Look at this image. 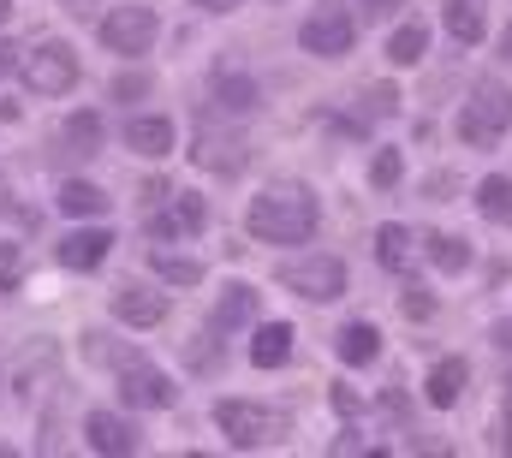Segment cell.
Listing matches in <instances>:
<instances>
[{"instance_id": "obj_1", "label": "cell", "mask_w": 512, "mask_h": 458, "mask_svg": "<svg viewBox=\"0 0 512 458\" xmlns=\"http://www.w3.org/2000/svg\"><path fill=\"white\" fill-rule=\"evenodd\" d=\"M316 221L322 215L304 185H268L262 197H251V215H245L251 238H262V244H310Z\"/></svg>"}, {"instance_id": "obj_2", "label": "cell", "mask_w": 512, "mask_h": 458, "mask_svg": "<svg viewBox=\"0 0 512 458\" xmlns=\"http://www.w3.org/2000/svg\"><path fill=\"white\" fill-rule=\"evenodd\" d=\"M507 131H512V90L501 78H483V84L471 90V102L459 108V137H465L471 149H495Z\"/></svg>"}, {"instance_id": "obj_3", "label": "cell", "mask_w": 512, "mask_h": 458, "mask_svg": "<svg viewBox=\"0 0 512 458\" xmlns=\"http://www.w3.org/2000/svg\"><path fill=\"white\" fill-rule=\"evenodd\" d=\"M215 423H221V435L233 441V447H274L280 435H286V417L280 411H268V405H251V399H221L215 405Z\"/></svg>"}, {"instance_id": "obj_4", "label": "cell", "mask_w": 512, "mask_h": 458, "mask_svg": "<svg viewBox=\"0 0 512 458\" xmlns=\"http://www.w3.org/2000/svg\"><path fill=\"white\" fill-rule=\"evenodd\" d=\"M280 286L310 298V304H334V298H346V262L340 256H298L280 268Z\"/></svg>"}, {"instance_id": "obj_5", "label": "cell", "mask_w": 512, "mask_h": 458, "mask_svg": "<svg viewBox=\"0 0 512 458\" xmlns=\"http://www.w3.org/2000/svg\"><path fill=\"white\" fill-rule=\"evenodd\" d=\"M18 72H24V84H30L36 96H66V90L78 84V54H72L66 42H36Z\"/></svg>"}, {"instance_id": "obj_6", "label": "cell", "mask_w": 512, "mask_h": 458, "mask_svg": "<svg viewBox=\"0 0 512 458\" xmlns=\"http://www.w3.org/2000/svg\"><path fill=\"white\" fill-rule=\"evenodd\" d=\"M120 399H126L131 411H167V405L179 399V387H173L161 369H149V363L131 357L126 369H120Z\"/></svg>"}, {"instance_id": "obj_7", "label": "cell", "mask_w": 512, "mask_h": 458, "mask_svg": "<svg viewBox=\"0 0 512 458\" xmlns=\"http://www.w3.org/2000/svg\"><path fill=\"white\" fill-rule=\"evenodd\" d=\"M102 42H108L114 54H149V42H155V12H149V6H114V12L102 18Z\"/></svg>"}, {"instance_id": "obj_8", "label": "cell", "mask_w": 512, "mask_h": 458, "mask_svg": "<svg viewBox=\"0 0 512 458\" xmlns=\"http://www.w3.org/2000/svg\"><path fill=\"white\" fill-rule=\"evenodd\" d=\"M298 42H304L310 54H322V60H340V54H352V42H358V24H352L346 12H316V18L298 30Z\"/></svg>"}, {"instance_id": "obj_9", "label": "cell", "mask_w": 512, "mask_h": 458, "mask_svg": "<svg viewBox=\"0 0 512 458\" xmlns=\"http://www.w3.org/2000/svg\"><path fill=\"white\" fill-rule=\"evenodd\" d=\"M465 387H471V369H465V357H441V363L429 369V381H423V399H429L435 411H453V405L465 399Z\"/></svg>"}, {"instance_id": "obj_10", "label": "cell", "mask_w": 512, "mask_h": 458, "mask_svg": "<svg viewBox=\"0 0 512 458\" xmlns=\"http://www.w3.org/2000/svg\"><path fill=\"white\" fill-rule=\"evenodd\" d=\"M84 435H90L96 453H108V458L137 453V429H131L126 417H114V411H90V417H84Z\"/></svg>"}, {"instance_id": "obj_11", "label": "cell", "mask_w": 512, "mask_h": 458, "mask_svg": "<svg viewBox=\"0 0 512 458\" xmlns=\"http://www.w3.org/2000/svg\"><path fill=\"white\" fill-rule=\"evenodd\" d=\"M108 250H114V232H102V227H84V232H66V238H60V262L78 268V274L102 268Z\"/></svg>"}, {"instance_id": "obj_12", "label": "cell", "mask_w": 512, "mask_h": 458, "mask_svg": "<svg viewBox=\"0 0 512 458\" xmlns=\"http://www.w3.org/2000/svg\"><path fill=\"white\" fill-rule=\"evenodd\" d=\"M114 316L131 322V328H155V322H167V298L149 292V286H120L114 292Z\"/></svg>"}, {"instance_id": "obj_13", "label": "cell", "mask_w": 512, "mask_h": 458, "mask_svg": "<svg viewBox=\"0 0 512 458\" xmlns=\"http://www.w3.org/2000/svg\"><path fill=\"white\" fill-rule=\"evenodd\" d=\"M203 221H209L203 197H173V203L149 221V232H155V238H191V232H203Z\"/></svg>"}, {"instance_id": "obj_14", "label": "cell", "mask_w": 512, "mask_h": 458, "mask_svg": "<svg viewBox=\"0 0 512 458\" xmlns=\"http://www.w3.org/2000/svg\"><path fill=\"white\" fill-rule=\"evenodd\" d=\"M334 351H340V363L364 369V363H376V357H382V328H376V322H346V328H340V340H334Z\"/></svg>"}, {"instance_id": "obj_15", "label": "cell", "mask_w": 512, "mask_h": 458, "mask_svg": "<svg viewBox=\"0 0 512 458\" xmlns=\"http://www.w3.org/2000/svg\"><path fill=\"white\" fill-rule=\"evenodd\" d=\"M191 155H197V167H209V173H239V167H245V143H233V137L221 143L215 131H197V149H191Z\"/></svg>"}, {"instance_id": "obj_16", "label": "cell", "mask_w": 512, "mask_h": 458, "mask_svg": "<svg viewBox=\"0 0 512 458\" xmlns=\"http://www.w3.org/2000/svg\"><path fill=\"white\" fill-rule=\"evenodd\" d=\"M126 149L161 161V155L173 149V125H167V119H126Z\"/></svg>"}, {"instance_id": "obj_17", "label": "cell", "mask_w": 512, "mask_h": 458, "mask_svg": "<svg viewBox=\"0 0 512 458\" xmlns=\"http://www.w3.org/2000/svg\"><path fill=\"white\" fill-rule=\"evenodd\" d=\"M286 357H292V328H286V322L256 328V340H251V363L256 369H280Z\"/></svg>"}, {"instance_id": "obj_18", "label": "cell", "mask_w": 512, "mask_h": 458, "mask_svg": "<svg viewBox=\"0 0 512 458\" xmlns=\"http://www.w3.org/2000/svg\"><path fill=\"white\" fill-rule=\"evenodd\" d=\"M376 256H382V268L405 274V268H411V256H417V238H411L405 227H393V221H387V227H376Z\"/></svg>"}, {"instance_id": "obj_19", "label": "cell", "mask_w": 512, "mask_h": 458, "mask_svg": "<svg viewBox=\"0 0 512 458\" xmlns=\"http://www.w3.org/2000/svg\"><path fill=\"white\" fill-rule=\"evenodd\" d=\"M423 250H429V262H435L441 274H465V268H471V244H465V238L429 232V238H423Z\"/></svg>"}, {"instance_id": "obj_20", "label": "cell", "mask_w": 512, "mask_h": 458, "mask_svg": "<svg viewBox=\"0 0 512 458\" xmlns=\"http://www.w3.org/2000/svg\"><path fill=\"white\" fill-rule=\"evenodd\" d=\"M441 12H447V30H453L459 48H477L483 42V12L471 0H441Z\"/></svg>"}, {"instance_id": "obj_21", "label": "cell", "mask_w": 512, "mask_h": 458, "mask_svg": "<svg viewBox=\"0 0 512 458\" xmlns=\"http://www.w3.org/2000/svg\"><path fill=\"white\" fill-rule=\"evenodd\" d=\"M477 209L495 221V227H512V179H501V173H489L483 185H477Z\"/></svg>"}, {"instance_id": "obj_22", "label": "cell", "mask_w": 512, "mask_h": 458, "mask_svg": "<svg viewBox=\"0 0 512 458\" xmlns=\"http://www.w3.org/2000/svg\"><path fill=\"white\" fill-rule=\"evenodd\" d=\"M251 310H256L251 286H227V298L215 304V328H221V334H233V328H245V322H251Z\"/></svg>"}, {"instance_id": "obj_23", "label": "cell", "mask_w": 512, "mask_h": 458, "mask_svg": "<svg viewBox=\"0 0 512 458\" xmlns=\"http://www.w3.org/2000/svg\"><path fill=\"white\" fill-rule=\"evenodd\" d=\"M423 48H429V30H423V24H399V30L387 36V60H393V66H417Z\"/></svg>"}, {"instance_id": "obj_24", "label": "cell", "mask_w": 512, "mask_h": 458, "mask_svg": "<svg viewBox=\"0 0 512 458\" xmlns=\"http://www.w3.org/2000/svg\"><path fill=\"white\" fill-rule=\"evenodd\" d=\"M60 209H66L72 221H84V215H102L108 197H102L96 185H84V179H66V185H60Z\"/></svg>"}, {"instance_id": "obj_25", "label": "cell", "mask_w": 512, "mask_h": 458, "mask_svg": "<svg viewBox=\"0 0 512 458\" xmlns=\"http://www.w3.org/2000/svg\"><path fill=\"white\" fill-rule=\"evenodd\" d=\"M215 96H221V108H227V114H251V108H256V84H251V78H239V72H233V78L221 72V78H215Z\"/></svg>"}, {"instance_id": "obj_26", "label": "cell", "mask_w": 512, "mask_h": 458, "mask_svg": "<svg viewBox=\"0 0 512 458\" xmlns=\"http://www.w3.org/2000/svg\"><path fill=\"white\" fill-rule=\"evenodd\" d=\"M149 262H155V274H161V280H173V286H197V280H203V262H191V256H173V250H155Z\"/></svg>"}, {"instance_id": "obj_27", "label": "cell", "mask_w": 512, "mask_h": 458, "mask_svg": "<svg viewBox=\"0 0 512 458\" xmlns=\"http://www.w3.org/2000/svg\"><path fill=\"white\" fill-rule=\"evenodd\" d=\"M66 143H78V149L90 155V149L102 143V119H96V114H72V119H66Z\"/></svg>"}, {"instance_id": "obj_28", "label": "cell", "mask_w": 512, "mask_h": 458, "mask_svg": "<svg viewBox=\"0 0 512 458\" xmlns=\"http://www.w3.org/2000/svg\"><path fill=\"white\" fill-rule=\"evenodd\" d=\"M399 173H405V167H399V149H376V161H370V179H376V185H399Z\"/></svg>"}, {"instance_id": "obj_29", "label": "cell", "mask_w": 512, "mask_h": 458, "mask_svg": "<svg viewBox=\"0 0 512 458\" xmlns=\"http://www.w3.org/2000/svg\"><path fill=\"white\" fill-rule=\"evenodd\" d=\"M18 274H24V250L18 244H0V292H12Z\"/></svg>"}, {"instance_id": "obj_30", "label": "cell", "mask_w": 512, "mask_h": 458, "mask_svg": "<svg viewBox=\"0 0 512 458\" xmlns=\"http://www.w3.org/2000/svg\"><path fill=\"white\" fill-rule=\"evenodd\" d=\"M399 310H405V316H411V322H429V316H435V298H429V292H417V286H411V292H405V298H399Z\"/></svg>"}, {"instance_id": "obj_31", "label": "cell", "mask_w": 512, "mask_h": 458, "mask_svg": "<svg viewBox=\"0 0 512 458\" xmlns=\"http://www.w3.org/2000/svg\"><path fill=\"white\" fill-rule=\"evenodd\" d=\"M143 90H149V78H143V72H126V78H114V96H120V102L143 96Z\"/></svg>"}, {"instance_id": "obj_32", "label": "cell", "mask_w": 512, "mask_h": 458, "mask_svg": "<svg viewBox=\"0 0 512 458\" xmlns=\"http://www.w3.org/2000/svg\"><path fill=\"white\" fill-rule=\"evenodd\" d=\"M370 108H376V114H393V108H399V90H393V84H376V90H370Z\"/></svg>"}, {"instance_id": "obj_33", "label": "cell", "mask_w": 512, "mask_h": 458, "mask_svg": "<svg viewBox=\"0 0 512 458\" xmlns=\"http://www.w3.org/2000/svg\"><path fill=\"white\" fill-rule=\"evenodd\" d=\"M18 54H24V48H12V42H0V78H6V72H18V66H24V60H18Z\"/></svg>"}, {"instance_id": "obj_34", "label": "cell", "mask_w": 512, "mask_h": 458, "mask_svg": "<svg viewBox=\"0 0 512 458\" xmlns=\"http://www.w3.org/2000/svg\"><path fill=\"white\" fill-rule=\"evenodd\" d=\"M399 6H405V0H364V12H370V18H393Z\"/></svg>"}, {"instance_id": "obj_35", "label": "cell", "mask_w": 512, "mask_h": 458, "mask_svg": "<svg viewBox=\"0 0 512 458\" xmlns=\"http://www.w3.org/2000/svg\"><path fill=\"white\" fill-rule=\"evenodd\" d=\"M495 345H501V351H512V316H501V322H495Z\"/></svg>"}, {"instance_id": "obj_36", "label": "cell", "mask_w": 512, "mask_h": 458, "mask_svg": "<svg viewBox=\"0 0 512 458\" xmlns=\"http://www.w3.org/2000/svg\"><path fill=\"white\" fill-rule=\"evenodd\" d=\"M197 6H203V12H233L239 0H197Z\"/></svg>"}, {"instance_id": "obj_37", "label": "cell", "mask_w": 512, "mask_h": 458, "mask_svg": "<svg viewBox=\"0 0 512 458\" xmlns=\"http://www.w3.org/2000/svg\"><path fill=\"white\" fill-rule=\"evenodd\" d=\"M501 453H512V417L501 423Z\"/></svg>"}, {"instance_id": "obj_38", "label": "cell", "mask_w": 512, "mask_h": 458, "mask_svg": "<svg viewBox=\"0 0 512 458\" xmlns=\"http://www.w3.org/2000/svg\"><path fill=\"white\" fill-rule=\"evenodd\" d=\"M60 6H72V12H84V6H90V0H60Z\"/></svg>"}, {"instance_id": "obj_39", "label": "cell", "mask_w": 512, "mask_h": 458, "mask_svg": "<svg viewBox=\"0 0 512 458\" xmlns=\"http://www.w3.org/2000/svg\"><path fill=\"white\" fill-rule=\"evenodd\" d=\"M6 12H12V0H0V24H6Z\"/></svg>"}, {"instance_id": "obj_40", "label": "cell", "mask_w": 512, "mask_h": 458, "mask_svg": "<svg viewBox=\"0 0 512 458\" xmlns=\"http://www.w3.org/2000/svg\"><path fill=\"white\" fill-rule=\"evenodd\" d=\"M501 48H507V54H512V30H507V42H501Z\"/></svg>"}, {"instance_id": "obj_41", "label": "cell", "mask_w": 512, "mask_h": 458, "mask_svg": "<svg viewBox=\"0 0 512 458\" xmlns=\"http://www.w3.org/2000/svg\"><path fill=\"white\" fill-rule=\"evenodd\" d=\"M507 393H512V381H507Z\"/></svg>"}]
</instances>
